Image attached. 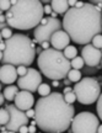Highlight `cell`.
Segmentation results:
<instances>
[{
  "label": "cell",
  "instance_id": "obj_6",
  "mask_svg": "<svg viewBox=\"0 0 102 133\" xmlns=\"http://www.w3.org/2000/svg\"><path fill=\"white\" fill-rule=\"evenodd\" d=\"M74 94L76 100L81 105H91L97 102L101 95V85L100 81L96 80L95 76H85L79 83L74 84Z\"/></svg>",
  "mask_w": 102,
  "mask_h": 133
},
{
  "label": "cell",
  "instance_id": "obj_10",
  "mask_svg": "<svg viewBox=\"0 0 102 133\" xmlns=\"http://www.w3.org/2000/svg\"><path fill=\"white\" fill-rule=\"evenodd\" d=\"M5 109L9 111L10 114V121L6 124V131H14V132L19 133V129L22 126H27L30 123V118L27 117V115L25 111L19 110L14 104H8L4 106Z\"/></svg>",
  "mask_w": 102,
  "mask_h": 133
},
{
  "label": "cell",
  "instance_id": "obj_53",
  "mask_svg": "<svg viewBox=\"0 0 102 133\" xmlns=\"http://www.w3.org/2000/svg\"><path fill=\"white\" fill-rule=\"evenodd\" d=\"M101 66H102V59H101Z\"/></svg>",
  "mask_w": 102,
  "mask_h": 133
},
{
  "label": "cell",
  "instance_id": "obj_36",
  "mask_svg": "<svg viewBox=\"0 0 102 133\" xmlns=\"http://www.w3.org/2000/svg\"><path fill=\"white\" fill-rule=\"evenodd\" d=\"M63 84H64L65 86H71V84H73V83H71V81H70L68 78H65L64 80H63Z\"/></svg>",
  "mask_w": 102,
  "mask_h": 133
},
{
  "label": "cell",
  "instance_id": "obj_17",
  "mask_svg": "<svg viewBox=\"0 0 102 133\" xmlns=\"http://www.w3.org/2000/svg\"><path fill=\"white\" fill-rule=\"evenodd\" d=\"M73 84H76L79 83L81 79H83V74H81V70H76V69H70V71L68 73V76H66Z\"/></svg>",
  "mask_w": 102,
  "mask_h": 133
},
{
  "label": "cell",
  "instance_id": "obj_4",
  "mask_svg": "<svg viewBox=\"0 0 102 133\" xmlns=\"http://www.w3.org/2000/svg\"><path fill=\"white\" fill-rule=\"evenodd\" d=\"M6 48L4 51V57L1 61V65L11 64L19 66H30L35 61L36 56V44L33 39L27 35L15 33L14 36L5 41Z\"/></svg>",
  "mask_w": 102,
  "mask_h": 133
},
{
  "label": "cell",
  "instance_id": "obj_31",
  "mask_svg": "<svg viewBox=\"0 0 102 133\" xmlns=\"http://www.w3.org/2000/svg\"><path fill=\"white\" fill-rule=\"evenodd\" d=\"M71 91H74V89L71 88V86H65L64 89H63V95H65V94H69V92H71Z\"/></svg>",
  "mask_w": 102,
  "mask_h": 133
},
{
  "label": "cell",
  "instance_id": "obj_35",
  "mask_svg": "<svg viewBox=\"0 0 102 133\" xmlns=\"http://www.w3.org/2000/svg\"><path fill=\"white\" fill-rule=\"evenodd\" d=\"M76 0H68V4H69V8H75V5H76Z\"/></svg>",
  "mask_w": 102,
  "mask_h": 133
},
{
  "label": "cell",
  "instance_id": "obj_13",
  "mask_svg": "<svg viewBox=\"0 0 102 133\" xmlns=\"http://www.w3.org/2000/svg\"><path fill=\"white\" fill-rule=\"evenodd\" d=\"M19 75H17V70L16 66L11 65V64H4L0 68V83L1 84H8L11 85L15 81H17Z\"/></svg>",
  "mask_w": 102,
  "mask_h": 133
},
{
  "label": "cell",
  "instance_id": "obj_37",
  "mask_svg": "<svg viewBox=\"0 0 102 133\" xmlns=\"http://www.w3.org/2000/svg\"><path fill=\"white\" fill-rule=\"evenodd\" d=\"M52 86H53V88H59V86H60L59 80H53L52 81Z\"/></svg>",
  "mask_w": 102,
  "mask_h": 133
},
{
  "label": "cell",
  "instance_id": "obj_39",
  "mask_svg": "<svg viewBox=\"0 0 102 133\" xmlns=\"http://www.w3.org/2000/svg\"><path fill=\"white\" fill-rule=\"evenodd\" d=\"M5 48H6L5 41H1V42H0V51H1V52H4V51H5Z\"/></svg>",
  "mask_w": 102,
  "mask_h": 133
},
{
  "label": "cell",
  "instance_id": "obj_1",
  "mask_svg": "<svg viewBox=\"0 0 102 133\" xmlns=\"http://www.w3.org/2000/svg\"><path fill=\"white\" fill-rule=\"evenodd\" d=\"M35 119L44 133H64L75 117L74 105L66 104L62 92L41 96L35 104Z\"/></svg>",
  "mask_w": 102,
  "mask_h": 133
},
{
  "label": "cell",
  "instance_id": "obj_47",
  "mask_svg": "<svg viewBox=\"0 0 102 133\" xmlns=\"http://www.w3.org/2000/svg\"><path fill=\"white\" fill-rule=\"evenodd\" d=\"M1 41H4V39H3V36H1V31H0V42Z\"/></svg>",
  "mask_w": 102,
  "mask_h": 133
},
{
  "label": "cell",
  "instance_id": "obj_46",
  "mask_svg": "<svg viewBox=\"0 0 102 133\" xmlns=\"http://www.w3.org/2000/svg\"><path fill=\"white\" fill-rule=\"evenodd\" d=\"M97 133H102V124L98 126V129H97Z\"/></svg>",
  "mask_w": 102,
  "mask_h": 133
},
{
  "label": "cell",
  "instance_id": "obj_51",
  "mask_svg": "<svg viewBox=\"0 0 102 133\" xmlns=\"http://www.w3.org/2000/svg\"><path fill=\"white\" fill-rule=\"evenodd\" d=\"M0 91H1V83H0Z\"/></svg>",
  "mask_w": 102,
  "mask_h": 133
},
{
  "label": "cell",
  "instance_id": "obj_7",
  "mask_svg": "<svg viewBox=\"0 0 102 133\" xmlns=\"http://www.w3.org/2000/svg\"><path fill=\"white\" fill-rule=\"evenodd\" d=\"M100 118L92 112L83 111L73 118L70 128L74 133H97Z\"/></svg>",
  "mask_w": 102,
  "mask_h": 133
},
{
  "label": "cell",
  "instance_id": "obj_25",
  "mask_svg": "<svg viewBox=\"0 0 102 133\" xmlns=\"http://www.w3.org/2000/svg\"><path fill=\"white\" fill-rule=\"evenodd\" d=\"M1 36H3V39H4V41H6V39L11 38L12 36H14L12 29H11V27H6V29H4L3 31H1Z\"/></svg>",
  "mask_w": 102,
  "mask_h": 133
},
{
  "label": "cell",
  "instance_id": "obj_12",
  "mask_svg": "<svg viewBox=\"0 0 102 133\" xmlns=\"http://www.w3.org/2000/svg\"><path fill=\"white\" fill-rule=\"evenodd\" d=\"M14 101H15L14 104L15 106L19 110H21V111H25V112L35 106V96L30 91H25V90L19 91V94L16 95Z\"/></svg>",
  "mask_w": 102,
  "mask_h": 133
},
{
  "label": "cell",
  "instance_id": "obj_40",
  "mask_svg": "<svg viewBox=\"0 0 102 133\" xmlns=\"http://www.w3.org/2000/svg\"><path fill=\"white\" fill-rule=\"evenodd\" d=\"M42 52H43V48H42L41 46H38V47H36V54H38V56H39V54H41Z\"/></svg>",
  "mask_w": 102,
  "mask_h": 133
},
{
  "label": "cell",
  "instance_id": "obj_44",
  "mask_svg": "<svg viewBox=\"0 0 102 133\" xmlns=\"http://www.w3.org/2000/svg\"><path fill=\"white\" fill-rule=\"evenodd\" d=\"M57 16H58V14H57V12H54V11L51 14V17H53V19H57Z\"/></svg>",
  "mask_w": 102,
  "mask_h": 133
},
{
  "label": "cell",
  "instance_id": "obj_43",
  "mask_svg": "<svg viewBox=\"0 0 102 133\" xmlns=\"http://www.w3.org/2000/svg\"><path fill=\"white\" fill-rule=\"evenodd\" d=\"M0 22H6V16L5 15H0Z\"/></svg>",
  "mask_w": 102,
  "mask_h": 133
},
{
  "label": "cell",
  "instance_id": "obj_11",
  "mask_svg": "<svg viewBox=\"0 0 102 133\" xmlns=\"http://www.w3.org/2000/svg\"><path fill=\"white\" fill-rule=\"evenodd\" d=\"M81 57H83L85 65L87 66H98L101 65V59H102V52L101 49L95 48L90 43L86 44L81 48Z\"/></svg>",
  "mask_w": 102,
  "mask_h": 133
},
{
  "label": "cell",
  "instance_id": "obj_42",
  "mask_svg": "<svg viewBox=\"0 0 102 133\" xmlns=\"http://www.w3.org/2000/svg\"><path fill=\"white\" fill-rule=\"evenodd\" d=\"M5 102V97H4V94H0V106L4 105Z\"/></svg>",
  "mask_w": 102,
  "mask_h": 133
},
{
  "label": "cell",
  "instance_id": "obj_21",
  "mask_svg": "<svg viewBox=\"0 0 102 133\" xmlns=\"http://www.w3.org/2000/svg\"><path fill=\"white\" fill-rule=\"evenodd\" d=\"M102 66L101 65H98V66H87V65H85L81 69V74H84V75H86V76H91V75H93V74H96L100 69H101Z\"/></svg>",
  "mask_w": 102,
  "mask_h": 133
},
{
  "label": "cell",
  "instance_id": "obj_18",
  "mask_svg": "<svg viewBox=\"0 0 102 133\" xmlns=\"http://www.w3.org/2000/svg\"><path fill=\"white\" fill-rule=\"evenodd\" d=\"M63 53H64L65 58H66L68 61H71V59H74L75 57H78V49H76V47L71 46V44H69L68 47L65 48L64 51H63Z\"/></svg>",
  "mask_w": 102,
  "mask_h": 133
},
{
  "label": "cell",
  "instance_id": "obj_28",
  "mask_svg": "<svg viewBox=\"0 0 102 133\" xmlns=\"http://www.w3.org/2000/svg\"><path fill=\"white\" fill-rule=\"evenodd\" d=\"M16 70H17V75H19V76H23L26 73H27L28 68H27V66H25V65H19V66H16Z\"/></svg>",
  "mask_w": 102,
  "mask_h": 133
},
{
  "label": "cell",
  "instance_id": "obj_23",
  "mask_svg": "<svg viewBox=\"0 0 102 133\" xmlns=\"http://www.w3.org/2000/svg\"><path fill=\"white\" fill-rule=\"evenodd\" d=\"M91 44H92L95 48L101 49L102 48V35H97V36H95V37L92 38V41H91Z\"/></svg>",
  "mask_w": 102,
  "mask_h": 133
},
{
  "label": "cell",
  "instance_id": "obj_57",
  "mask_svg": "<svg viewBox=\"0 0 102 133\" xmlns=\"http://www.w3.org/2000/svg\"><path fill=\"white\" fill-rule=\"evenodd\" d=\"M0 68H1V65H0Z\"/></svg>",
  "mask_w": 102,
  "mask_h": 133
},
{
  "label": "cell",
  "instance_id": "obj_14",
  "mask_svg": "<svg viewBox=\"0 0 102 133\" xmlns=\"http://www.w3.org/2000/svg\"><path fill=\"white\" fill-rule=\"evenodd\" d=\"M70 37L69 35L65 32L64 30H60V31H57L51 38V46L52 48H54L57 51H64L65 48L70 44Z\"/></svg>",
  "mask_w": 102,
  "mask_h": 133
},
{
  "label": "cell",
  "instance_id": "obj_19",
  "mask_svg": "<svg viewBox=\"0 0 102 133\" xmlns=\"http://www.w3.org/2000/svg\"><path fill=\"white\" fill-rule=\"evenodd\" d=\"M70 65H71V69H76V70H81L84 66H85V62L81 56H78L75 57L74 59L70 61Z\"/></svg>",
  "mask_w": 102,
  "mask_h": 133
},
{
  "label": "cell",
  "instance_id": "obj_32",
  "mask_svg": "<svg viewBox=\"0 0 102 133\" xmlns=\"http://www.w3.org/2000/svg\"><path fill=\"white\" fill-rule=\"evenodd\" d=\"M90 4L95 5V6H98L100 9H102V0H95V1H91Z\"/></svg>",
  "mask_w": 102,
  "mask_h": 133
},
{
  "label": "cell",
  "instance_id": "obj_5",
  "mask_svg": "<svg viewBox=\"0 0 102 133\" xmlns=\"http://www.w3.org/2000/svg\"><path fill=\"white\" fill-rule=\"evenodd\" d=\"M37 64L41 74L51 80H64L71 69L70 61L65 58L64 53L52 47L38 56Z\"/></svg>",
  "mask_w": 102,
  "mask_h": 133
},
{
  "label": "cell",
  "instance_id": "obj_15",
  "mask_svg": "<svg viewBox=\"0 0 102 133\" xmlns=\"http://www.w3.org/2000/svg\"><path fill=\"white\" fill-rule=\"evenodd\" d=\"M51 6L54 12H57L58 15H63V16L70 9L68 0H53V1H51Z\"/></svg>",
  "mask_w": 102,
  "mask_h": 133
},
{
  "label": "cell",
  "instance_id": "obj_41",
  "mask_svg": "<svg viewBox=\"0 0 102 133\" xmlns=\"http://www.w3.org/2000/svg\"><path fill=\"white\" fill-rule=\"evenodd\" d=\"M84 4H85L84 1H78V3H76V5H75V8L80 9V8H83V6H84Z\"/></svg>",
  "mask_w": 102,
  "mask_h": 133
},
{
  "label": "cell",
  "instance_id": "obj_26",
  "mask_svg": "<svg viewBox=\"0 0 102 133\" xmlns=\"http://www.w3.org/2000/svg\"><path fill=\"white\" fill-rule=\"evenodd\" d=\"M64 100H65V102H66V104L73 105L75 101H76V95L74 94V91H71V92H69V94H65Z\"/></svg>",
  "mask_w": 102,
  "mask_h": 133
},
{
  "label": "cell",
  "instance_id": "obj_29",
  "mask_svg": "<svg viewBox=\"0 0 102 133\" xmlns=\"http://www.w3.org/2000/svg\"><path fill=\"white\" fill-rule=\"evenodd\" d=\"M26 115H27L28 118H35V115H36V112H35V110L33 109H30L26 111Z\"/></svg>",
  "mask_w": 102,
  "mask_h": 133
},
{
  "label": "cell",
  "instance_id": "obj_48",
  "mask_svg": "<svg viewBox=\"0 0 102 133\" xmlns=\"http://www.w3.org/2000/svg\"><path fill=\"white\" fill-rule=\"evenodd\" d=\"M68 133H74V132H73V129H71V128H69V129H68Z\"/></svg>",
  "mask_w": 102,
  "mask_h": 133
},
{
  "label": "cell",
  "instance_id": "obj_56",
  "mask_svg": "<svg viewBox=\"0 0 102 133\" xmlns=\"http://www.w3.org/2000/svg\"><path fill=\"white\" fill-rule=\"evenodd\" d=\"M101 25H102V21H101Z\"/></svg>",
  "mask_w": 102,
  "mask_h": 133
},
{
  "label": "cell",
  "instance_id": "obj_3",
  "mask_svg": "<svg viewBox=\"0 0 102 133\" xmlns=\"http://www.w3.org/2000/svg\"><path fill=\"white\" fill-rule=\"evenodd\" d=\"M5 16L11 29L20 31L32 30L44 17V5L38 0H16Z\"/></svg>",
  "mask_w": 102,
  "mask_h": 133
},
{
  "label": "cell",
  "instance_id": "obj_54",
  "mask_svg": "<svg viewBox=\"0 0 102 133\" xmlns=\"http://www.w3.org/2000/svg\"><path fill=\"white\" fill-rule=\"evenodd\" d=\"M0 127H1V126H0ZM0 132H1V129H0Z\"/></svg>",
  "mask_w": 102,
  "mask_h": 133
},
{
  "label": "cell",
  "instance_id": "obj_45",
  "mask_svg": "<svg viewBox=\"0 0 102 133\" xmlns=\"http://www.w3.org/2000/svg\"><path fill=\"white\" fill-rule=\"evenodd\" d=\"M3 57H4V52L0 51V63H1V61H3Z\"/></svg>",
  "mask_w": 102,
  "mask_h": 133
},
{
  "label": "cell",
  "instance_id": "obj_9",
  "mask_svg": "<svg viewBox=\"0 0 102 133\" xmlns=\"http://www.w3.org/2000/svg\"><path fill=\"white\" fill-rule=\"evenodd\" d=\"M42 84V74L35 68L28 66L27 73L23 76H19L17 79V86L19 89L30 92H36L38 90L39 85Z\"/></svg>",
  "mask_w": 102,
  "mask_h": 133
},
{
  "label": "cell",
  "instance_id": "obj_38",
  "mask_svg": "<svg viewBox=\"0 0 102 133\" xmlns=\"http://www.w3.org/2000/svg\"><path fill=\"white\" fill-rule=\"evenodd\" d=\"M6 27H9L8 22H0V31H3V30L6 29Z\"/></svg>",
  "mask_w": 102,
  "mask_h": 133
},
{
  "label": "cell",
  "instance_id": "obj_33",
  "mask_svg": "<svg viewBox=\"0 0 102 133\" xmlns=\"http://www.w3.org/2000/svg\"><path fill=\"white\" fill-rule=\"evenodd\" d=\"M28 133H37V127L30 124V126H28Z\"/></svg>",
  "mask_w": 102,
  "mask_h": 133
},
{
  "label": "cell",
  "instance_id": "obj_2",
  "mask_svg": "<svg viewBox=\"0 0 102 133\" xmlns=\"http://www.w3.org/2000/svg\"><path fill=\"white\" fill-rule=\"evenodd\" d=\"M102 9L85 3L83 8H70L63 16V30L76 44H90L92 38L102 32Z\"/></svg>",
  "mask_w": 102,
  "mask_h": 133
},
{
  "label": "cell",
  "instance_id": "obj_49",
  "mask_svg": "<svg viewBox=\"0 0 102 133\" xmlns=\"http://www.w3.org/2000/svg\"><path fill=\"white\" fill-rule=\"evenodd\" d=\"M0 15H4V11H3V10H0Z\"/></svg>",
  "mask_w": 102,
  "mask_h": 133
},
{
  "label": "cell",
  "instance_id": "obj_24",
  "mask_svg": "<svg viewBox=\"0 0 102 133\" xmlns=\"http://www.w3.org/2000/svg\"><path fill=\"white\" fill-rule=\"evenodd\" d=\"M11 9V1L10 0H0V10H3L5 14Z\"/></svg>",
  "mask_w": 102,
  "mask_h": 133
},
{
  "label": "cell",
  "instance_id": "obj_8",
  "mask_svg": "<svg viewBox=\"0 0 102 133\" xmlns=\"http://www.w3.org/2000/svg\"><path fill=\"white\" fill-rule=\"evenodd\" d=\"M63 30V24L58 17L53 19L51 16H48V21L44 25H38L33 31V41L41 44L43 42H51L52 36L57 32Z\"/></svg>",
  "mask_w": 102,
  "mask_h": 133
},
{
  "label": "cell",
  "instance_id": "obj_30",
  "mask_svg": "<svg viewBox=\"0 0 102 133\" xmlns=\"http://www.w3.org/2000/svg\"><path fill=\"white\" fill-rule=\"evenodd\" d=\"M53 12V9H52L51 4L49 5H44V14L46 15H51Z\"/></svg>",
  "mask_w": 102,
  "mask_h": 133
},
{
  "label": "cell",
  "instance_id": "obj_16",
  "mask_svg": "<svg viewBox=\"0 0 102 133\" xmlns=\"http://www.w3.org/2000/svg\"><path fill=\"white\" fill-rule=\"evenodd\" d=\"M3 94H4V97L6 101H14L16 95L19 94V86L14 85V84L8 85L4 89V92H3Z\"/></svg>",
  "mask_w": 102,
  "mask_h": 133
},
{
  "label": "cell",
  "instance_id": "obj_27",
  "mask_svg": "<svg viewBox=\"0 0 102 133\" xmlns=\"http://www.w3.org/2000/svg\"><path fill=\"white\" fill-rule=\"evenodd\" d=\"M96 111H97V117L100 118V121H102V92L96 102Z\"/></svg>",
  "mask_w": 102,
  "mask_h": 133
},
{
  "label": "cell",
  "instance_id": "obj_34",
  "mask_svg": "<svg viewBox=\"0 0 102 133\" xmlns=\"http://www.w3.org/2000/svg\"><path fill=\"white\" fill-rule=\"evenodd\" d=\"M19 133H28V126H22L19 129Z\"/></svg>",
  "mask_w": 102,
  "mask_h": 133
},
{
  "label": "cell",
  "instance_id": "obj_22",
  "mask_svg": "<svg viewBox=\"0 0 102 133\" xmlns=\"http://www.w3.org/2000/svg\"><path fill=\"white\" fill-rule=\"evenodd\" d=\"M37 92L41 96H48L49 94H52L51 92V86L48 85V84H46V83H44V84L42 83L41 85H39V88H38Z\"/></svg>",
  "mask_w": 102,
  "mask_h": 133
},
{
  "label": "cell",
  "instance_id": "obj_52",
  "mask_svg": "<svg viewBox=\"0 0 102 133\" xmlns=\"http://www.w3.org/2000/svg\"><path fill=\"white\" fill-rule=\"evenodd\" d=\"M100 85H101V88H102V80H101V83H100Z\"/></svg>",
  "mask_w": 102,
  "mask_h": 133
},
{
  "label": "cell",
  "instance_id": "obj_20",
  "mask_svg": "<svg viewBox=\"0 0 102 133\" xmlns=\"http://www.w3.org/2000/svg\"><path fill=\"white\" fill-rule=\"evenodd\" d=\"M10 121V114L9 111L3 107V109H0V126H6V124L9 123Z\"/></svg>",
  "mask_w": 102,
  "mask_h": 133
},
{
  "label": "cell",
  "instance_id": "obj_55",
  "mask_svg": "<svg viewBox=\"0 0 102 133\" xmlns=\"http://www.w3.org/2000/svg\"><path fill=\"white\" fill-rule=\"evenodd\" d=\"M101 52H102V48H101Z\"/></svg>",
  "mask_w": 102,
  "mask_h": 133
},
{
  "label": "cell",
  "instance_id": "obj_50",
  "mask_svg": "<svg viewBox=\"0 0 102 133\" xmlns=\"http://www.w3.org/2000/svg\"><path fill=\"white\" fill-rule=\"evenodd\" d=\"M0 133H9V132H8V131H1Z\"/></svg>",
  "mask_w": 102,
  "mask_h": 133
}]
</instances>
